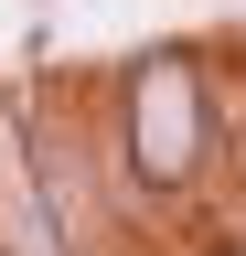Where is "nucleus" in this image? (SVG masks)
<instances>
[{
  "mask_svg": "<svg viewBox=\"0 0 246 256\" xmlns=\"http://www.w3.org/2000/svg\"><path fill=\"white\" fill-rule=\"evenodd\" d=\"M129 128H139V182H193L214 139V86L193 54H161L129 75Z\"/></svg>",
  "mask_w": 246,
  "mask_h": 256,
  "instance_id": "f257e3e1",
  "label": "nucleus"
}]
</instances>
